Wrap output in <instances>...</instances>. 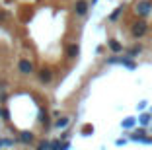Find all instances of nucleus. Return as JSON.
Wrapping results in <instances>:
<instances>
[{"label":"nucleus","instance_id":"nucleus-1","mask_svg":"<svg viewBox=\"0 0 152 150\" xmlns=\"http://www.w3.org/2000/svg\"><path fill=\"white\" fill-rule=\"evenodd\" d=\"M133 10L139 18H146L152 14V0H134Z\"/></svg>","mask_w":152,"mask_h":150},{"label":"nucleus","instance_id":"nucleus-2","mask_svg":"<svg viewBox=\"0 0 152 150\" xmlns=\"http://www.w3.org/2000/svg\"><path fill=\"white\" fill-rule=\"evenodd\" d=\"M148 33V23L144 22V20H139V22H134L133 26H131V35L134 37V39H140V37H144Z\"/></svg>","mask_w":152,"mask_h":150},{"label":"nucleus","instance_id":"nucleus-3","mask_svg":"<svg viewBox=\"0 0 152 150\" xmlns=\"http://www.w3.org/2000/svg\"><path fill=\"white\" fill-rule=\"evenodd\" d=\"M18 72L23 76H29V74H35V64H33V61H29V59H20L18 61Z\"/></svg>","mask_w":152,"mask_h":150},{"label":"nucleus","instance_id":"nucleus-4","mask_svg":"<svg viewBox=\"0 0 152 150\" xmlns=\"http://www.w3.org/2000/svg\"><path fill=\"white\" fill-rule=\"evenodd\" d=\"M35 74H37V78H39L41 84H51V82H53V76H55L53 70H51L49 66H43V68H39Z\"/></svg>","mask_w":152,"mask_h":150},{"label":"nucleus","instance_id":"nucleus-5","mask_svg":"<svg viewBox=\"0 0 152 150\" xmlns=\"http://www.w3.org/2000/svg\"><path fill=\"white\" fill-rule=\"evenodd\" d=\"M88 10H90V2L88 0H76L74 2V14L76 16L84 18L86 14H88Z\"/></svg>","mask_w":152,"mask_h":150},{"label":"nucleus","instance_id":"nucleus-6","mask_svg":"<svg viewBox=\"0 0 152 150\" xmlns=\"http://www.w3.org/2000/svg\"><path fill=\"white\" fill-rule=\"evenodd\" d=\"M18 140L22 142V144H33V142H35V135H33L31 131H22L18 135Z\"/></svg>","mask_w":152,"mask_h":150},{"label":"nucleus","instance_id":"nucleus-7","mask_svg":"<svg viewBox=\"0 0 152 150\" xmlns=\"http://www.w3.org/2000/svg\"><path fill=\"white\" fill-rule=\"evenodd\" d=\"M66 57L70 59V61H74V59L80 57V45L78 43H70L66 47Z\"/></svg>","mask_w":152,"mask_h":150},{"label":"nucleus","instance_id":"nucleus-8","mask_svg":"<svg viewBox=\"0 0 152 150\" xmlns=\"http://www.w3.org/2000/svg\"><path fill=\"white\" fill-rule=\"evenodd\" d=\"M107 47H109V51H111L113 55H119V53H123V51H125L123 43H121V41H117V39H109L107 41Z\"/></svg>","mask_w":152,"mask_h":150},{"label":"nucleus","instance_id":"nucleus-9","mask_svg":"<svg viewBox=\"0 0 152 150\" xmlns=\"http://www.w3.org/2000/svg\"><path fill=\"white\" fill-rule=\"evenodd\" d=\"M70 117H66V115H63V117H58V119L57 121H55V123H53V127L55 129H61V131H64V129H66L68 127V125H70Z\"/></svg>","mask_w":152,"mask_h":150},{"label":"nucleus","instance_id":"nucleus-10","mask_svg":"<svg viewBox=\"0 0 152 150\" xmlns=\"http://www.w3.org/2000/svg\"><path fill=\"white\" fill-rule=\"evenodd\" d=\"M39 123L43 125V127H51V117H49V113H47V109H43V107L39 109Z\"/></svg>","mask_w":152,"mask_h":150},{"label":"nucleus","instance_id":"nucleus-11","mask_svg":"<svg viewBox=\"0 0 152 150\" xmlns=\"http://www.w3.org/2000/svg\"><path fill=\"white\" fill-rule=\"evenodd\" d=\"M142 53V45H133L131 49H127V57L129 59H134L137 55H140Z\"/></svg>","mask_w":152,"mask_h":150},{"label":"nucleus","instance_id":"nucleus-12","mask_svg":"<svg viewBox=\"0 0 152 150\" xmlns=\"http://www.w3.org/2000/svg\"><path fill=\"white\" fill-rule=\"evenodd\" d=\"M144 135H146V132H144V129H139V131H134L129 138H131V140H134V142H142Z\"/></svg>","mask_w":152,"mask_h":150},{"label":"nucleus","instance_id":"nucleus-13","mask_svg":"<svg viewBox=\"0 0 152 150\" xmlns=\"http://www.w3.org/2000/svg\"><path fill=\"white\" fill-rule=\"evenodd\" d=\"M134 125H137V119H134V117H127V119L121 121V127L123 129H133Z\"/></svg>","mask_w":152,"mask_h":150},{"label":"nucleus","instance_id":"nucleus-14","mask_svg":"<svg viewBox=\"0 0 152 150\" xmlns=\"http://www.w3.org/2000/svg\"><path fill=\"white\" fill-rule=\"evenodd\" d=\"M121 14H123V6H119V8H115V10H113V12H111V16H109L107 20H109V22H117Z\"/></svg>","mask_w":152,"mask_h":150},{"label":"nucleus","instance_id":"nucleus-15","mask_svg":"<svg viewBox=\"0 0 152 150\" xmlns=\"http://www.w3.org/2000/svg\"><path fill=\"white\" fill-rule=\"evenodd\" d=\"M137 121H139V123L142 125V127H148V125H150V121H152V117H150L148 113H142V115H140V117H139Z\"/></svg>","mask_w":152,"mask_h":150},{"label":"nucleus","instance_id":"nucleus-16","mask_svg":"<svg viewBox=\"0 0 152 150\" xmlns=\"http://www.w3.org/2000/svg\"><path fill=\"white\" fill-rule=\"evenodd\" d=\"M37 150H51V142L47 140V138L39 140V144H37Z\"/></svg>","mask_w":152,"mask_h":150},{"label":"nucleus","instance_id":"nucleus-17","mask_svg":"<svg viewBox=\"0 0 152 150\" xmlns=\"http://www.w3.org/2000/svg\"><path fill=\"white\" fill-rule=\"evenodd\" d=\"M14 138H0V148H2V146H14Z\"/></svg>","mask_w":152,"mask_h":150},{"label":"nucleus","instance_id":"nucleus-18","mask_svg":"<svg viewBox=\"0 0 152 150\" xmlns=\"http://www.w3.org/2000/svg\"><path fill=\"white\" fill-rule=\"evenodd\" d=\"M90 132H94V127H92V125H84V127H82V135H84V137H90Z\"/></svg>","mask_w":152,"mask_h":150},{"label":"nucleus","instance_id":"nucleus-19","mask_svg":"<svg viewBox=\"0 0 152 150\" xmlns=\"http://www.w3.org/2000/svg\"><path fill=\"white\" fill-rule=\"evenodd\" d=\"M61 144H63L61 140H53L51 142V150H61Z\"/></svg>","mask_w":152,"mask_h":150},{"label":"nucleus","instance_id":"nucleus-20","mask_svg":"<svg viewBox=\"0 0 152 150\" xmlns=\"http://www.w3.org/2000/svg\"><path fill=\"white\" fill-rule=\"evenodd\" d=\"M4 20H8V12H4V10H0V22H4Z\"/></svg>","mask_w":152,"mask_h":150},{"label":"nucleus","instance_id":"nucleus-21","mask_svg":"<svg viewBox=\"0 0 152 150\" xmlns=\"http://www.w3.org/2000/svg\"><path fill=\"white\" fill-rule=\"evenodd\" d=\"M115 144H117V146H123V144H127V138H117V140H115Z\"/></svg>","mask_w":152,"mask_h":150},{"label":"nucleus","instance_id":"nucleus-22","mask_svg":"<svg viewBox=\"0 0 152 150\" xmlns=\"http://www.w3.org/2000/svg\"><path fill=\"white\" fill-rule=\"evenodd\" d=\"M68 148H70V142H63V144H61V150H68Z\"/></svg>","mask_w":152,"mask_h":150},{"label":"nucleus","instance_id":"nucleus-23","mask_svg":"<svg viewBox=\"0 0 152 150\" xmlns=\"http://www.w3.org/2000/svg\"><path fill=\"white\" fill-rule=\"evenodd\" d=\"M137 107H139L140 111H142V109H146V102H140V103H139V105H137Z\"/></svg>","mask_w":152,"mask_h":150},{"label":"nucleus","instance_id":"nucleus-24","mask_svg":"<svg viewBox=\"0 0 152 150\" xmlns=\"http://www.w3.org/2000/svg\"><path fill=\"white\" fill-rule=\"evenodd\" d=\"M96 2H98V0H92V2H90V6H94V4H96Z\"/></svg>","mask_w":152,"mask_h":150},{"label":"nucleus","instance_id":"nucleus-25","mask_svg":"<svg viewBox=\"0 0 152 150\" xmlns=\"http://www.w3.org/2000/svg\"><path fill=\"white\" fill-rule=\"evenodd\" d=\"M0 117H2V107H0Z\"/></svg>","mask_w":152,"mask_h":150}]
</instances>
